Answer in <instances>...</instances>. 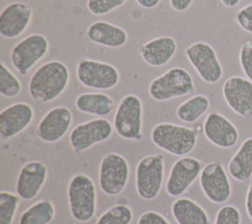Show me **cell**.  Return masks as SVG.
<instances>
[{"mask_svg":"<svg viewBox=\"0 0 252 224\" xmlns=\"http://www.w3.org/2000/svg\"><path fill=\"white\" fill-rule=\"evenodd\" d=\"M68 67L61 61L51 60L40 65L29 82L31 97L37 103H47L58 98L69 83Z\"/></svg>","mask_w":252,"mask_h":224,"instance_id":"obj_1","label":"cell"},{"mask_svg":"<svg viewBox=\"0 0 252 224\" xmlns=\"http://www.w3.org/2000/svg\"><path fill=\"white\" fill-rule=\"evenodd\" d=\"M196 130L172 123H158L151 132V140L158 148L176 155L185 156L197 143Z\"/></svg>","mask_w":252,"mask_h":224,"instance_id":"obj_2","label":"cell"},{"mask_svg":"<svg viewBox=\"0 0 252 224\" xmlns=\"http://www.w3.org/2000/svg\"><path fill=\"white\" fill-rule=\"evenodd\" d=\"M194 89V81L189 72L181 67H173L151 82L149 94L156 101H166L190 94Z\"/></svg>","mask_w":252,"mask_h":224,"instance_id":"obj_3","label":"cell"},{"mask_svg":"<svg viewBox=\"0 0 252 224\" xmlns=\"http://www.w3.org/2000/svg\"><path fill=\"white\" fill-rule=\"evenodd\" d=\"M70 212L79 222L91 220L95 213L96 193L93 180L85 174L73 176L68 185Z\"/></svg>","mask_w":252,"mask_h":224,"instance_id":"obj_4","label":"cell"},{"mask_svg":"<svg viewBox=\"0 0 252 224\" xmlns=\"http://www.w3.org/2000/svg\"><path fill=\"white\" fill-rule=\"evenodd\" d=\"M143 104L135 94L125 95L119 102L114 118L113 128L125 140H139L142 139Z\"/></svg>","mask_w":252,"mask_h":224,"instance_id":"obj_5","label":"cell"},{"mask_svg":"<svg viewBox=\"0 0 252 224\" xmlns=\"http://www.w3.org/2000/svg\"><path fill=\"white\" fill-rule=\"evenodd\" d=\"M164 174L162 154H151L139 160L136 167V191L145 200H152L159 194Z\"/></svg>","mask_w":252,"mask_h":224,"instance_id":"obj_6","label":"cell"},{"mask_svg":"<svg viewBox=\"0 0 252 224\" xmlns=\"http://www.w3.org/2000/svg\"><path fill=\"white\" fill-rule=\"evenodd\" d=\"M49 41L41 33H32L16 43L10 52V61L17 72L26 76L48 52Z\"/></svg>","mask_w":252,"mask_h":224,"instance_id":"obj_7","label":"cell"},{"mask_svg":"<svg viewBox=\"0 0 252 224\" xmlns=\"http://www.w3.org/2000/svg\"><path fill=\"white\" fill-rule=\"evenodd\" d=\"M76 75L84 86L100 90L113 88L120 79L119 72L113 65L93 59L80 60Z\"/></svg>","mask_w":252,"mask_h":224,"instance_id":"obj_8","label":"cell"},{"mask_svg":"<svg viewBox=\"0 0 252 224\" xmlns=\"http://www.w3.org/2000/svg\"><path fill=\"white\" fill-rule=\"evenodd\" d=\"M129 164L120 154L109 152L99 164V187L107 196H117L125 189L129 178Z\"/></svg>","mask_w":252,"mask_h":224,"instance_id":"obj_9","label":"cell"},{"mask_svg":"<svg viewBox=\"0 0 252 224\" xmlns=\"http://www.w3.org/2000/svg\"><path fill=\"white\" fill-rule=\"evenodd\" d=\"M185 55L199 77L208 84L218 83L223 74L218 55L207 42L197 41L185 49Z\"/></svg>","mask_w":252,"mask_h":224,"instance_id":"obj_10","label":"cell"},{"mask_svg":"<svg viewBox=\"0 0 252 224\" xmlns=\"http://www.w3.org/2000/svg\"><path fill=\"white\" fill-rule=\"evenodd\" d=\"M113 132L112 124L105 118H95L81 123L70 133V144L75 153H82L93 145L108 140Z\"/></svg>","mask_w":252,"mask_h":224,"instance_id":"obj_11","label":"cell"},{"mask_svg":"<svg viewBox=\"0 0 252 224\" xmlns=\"http://www.w3.org/2000/svg\"><path fill=\"white\" fill-rule=\"evenodd\" d=\"M199 179L201 189L210 201L221 204L230 197L231 186L221 162L215 160L205 165Z\"/></svg>","mask_w":252,"mask_h":224,"instance_id":"obj_12","label":"cell"},{"mask_svg":"<svg viewBox=\"0 0 252 224\" xmlns=\"http://www.w3.org/2000/svg\"><path fill=\"white\" fill-rule=\"evenodd\" d=\"M200 160L190 156H183L177 159L171 166L165 191L170 196H180L196 181L202 171Z\"/></svg>","mask_w":252,"mask_h":224,"instance_id":"obj_13","label":"cell"},{"mask_svg":"<svg viewBox=\"0 0 252 224\" xmlns=\"http://www.w3.org/2000/svg\"><path fill=\"white\" fill-rule=\"evenodd\" d=\"M222 95L228 107L237 115L252 116V82L246 78L232 76L222 85Z\"/></svg>","mask_w":252,"mask_h":224,"instance_id":"obj_14","label":"cell"},{"mask_svg":"<svg viewBox=\"0 0 252 224\" xmlns=\"http://www.w3.org/2000/svg\"><path fill=\"white\" fill-rule=\"evenodd\" d=\"M32 19V8L24 2H13L3 8L0 14V35L14 39L24 33Z\"/></svg>","mask_w":252,"mask_h":224,"instance_id":"obj_15","label":"cell"},{"mask_svg":"<svg viewBox=\"0 0 252 224\" xmlns=\"http://www.w3.org/2000/svg\"><path fill=\"white\" fill-rule=\"evenodd\" d=\"M72 121L73 114L68 107H53L39 121L36 127V136L46 142L58 141L66 135Z\"/></svg>","mask_w":252,"mask_h":224,"instance_id":"obj_16","label":"cell"},{"mask_svg":"<svg viewBox=\"0 0 252 224\" xmlns=\"http://www.w3.org/2000/svg\"><path fill=\"white\" fill-rule=\"evenodd\" d=\"M203 132L206 139L220 148H230L238 140V131L234 124L218 112L207 115Z\"/></svg>","mask_w":252,"mask_h":224,"instance_id":"obj_17","label":"cell"},{"mask_svg":"<svg viewBox=\"0 0 252 224\" xmlns=\"http://www.w3.org/2000/svg\"><path fill=\"white\" fill-rule=\"evenodd\" d=\"M33 109L26 102H16L0 112V136L11 139L26 130L33 119Z\"/></svg>","mask_w":252,"mask_h":224,"instance_id":"obj_18","label":"cell"},{"mask_svg":"<svg viewBox=\"0 0 252 224\" xmlns=\"http://www.w3.org/2000/svg\"><path fill=\"white\" fill-rule=\"evenodd\" d=\"M47 178L46 165L37 160L26 163L18 174L16 182V193L24 200L34 198Z\"/></svg>","mask_w":252,"mask_h":224,"instance_id":"obj_19","label":"cell"},{"mask_svg":"<svg viewBox=\"0 0 252 224\" xmlns=\"http://www.w3.org/2000/svg\"><path fill=\"white\" fill-rule=\"evenodd\" d=\"M177 50L176 40L168 35L155 37L140 47V56L151 67H161L168 63Z\"/></svg>","mask_w":252,"mask_h":224,"instance_id":"obj_20","label":"cell"},{"mask_svg":"<svg viewBox=\"0 0 252 224\" xmlns=\"http://www.w3.org/2000/svg\"><path fill=\"white\" fill-rule=\"evenodd\" d=\"M86 35L90 41L108 48L122 47L128 40L126 30L106 21L92 23L87 28Z\"/></svg>","mask_w":252,"mask_h":224,"instance_id":"obj_21","label":"cell"},{"mask_svg":"<svg viewBox=\"0 0 252 224\" xmlns=\"http://www.w3.org/2000/svg\"><path fill=\"white\" fill-rule=\"evenodd\" d=\"M75 105L82 113L103 117L113 111L115 103L106 93L84 92L76 97Z\"/></svg>","mask_w":252,"mask_h":224,"instance_id":"obj_22","label":"cell"},{"mask_svg":"<svg viewBox=\"0 0 252 224\" xmlns=\"http://www.w3.org/2000/svg\"><path fill=\"white\" fill-rule=\"evenodd\" d=\"M228 173L236 181L248 182L252 177V137L243 140L228 162Z\"/></svg>","mask_w":252,"mask_h":224,"instance_id":"obj_23","label":"cell"},{"mask_svg":"<svg viewBox=\"0 0 252 224\" xmlns=\"http://www.w3.org/2000/svg\"><path fill=\"white\" fill-rule=\"evenodd\" d=\"M171 213L177 224H210L205 209L187 197L177 198L172 203Z\"/></svg>","mask_w":252,"mask_h":224,"instance_id":"obj_24","label":"cell"},{"mask_svg":"<svg viewBox=\"0 0 252 224\" xmlns=\"http://www.w3.org/2000/svg\"><path fill=\"white\" fill-rule=\"evenodd\" d=\"M209 107V98L203 94H196L177 107L176 116L184 123H194L208 111Z\"/></svg>","mask_w":252,"mask_h":224,"instance_id":"obj_25","label":"cell"},{"mask_svg":"<svg viewBox=\"0 0 252 224\" xmlns=\"http://www.w3.org/2000/svg\"><path fill=\"white\" fill-rule=\"evenodd\" d=\"M55 214L52 201L40 199L29 206L20 216L19 224H48Z\"/></svg>","mask_w":252,"mask_h":224,"instance_id":"obj_26","label":"cell"},{"mask_svg":"<svg viewBox=\"0 0 252 224\" xmlns=\"http://www.w3.org/2000/svg\"><path fill=\"white\" fill-rule=\"evenodd\" d=\"M133 219L131 208L125 204H116L102 213L96 224H130Z\"/></svg>","mask_w":252,"mask_h":224,"instance_id":"obj_27","label":"cell"},{"mask_svg":"<svg viewBox=\"0 0 252 224\" xmlns=\"http://www.w3.org/2000/svg\"><path fill=\"white\" fill-rule=\"evenodd\" d=\"M22 90L20 80L3 63H0V94L5 97H15Z\"/></svg>","mask_w":252,"mask_h":224,"instance_id":"obj_28","label":"cell"},{"mask_svg":"<svg viewBox=\"0 0 252 224\" xmlns=\"http://www.w3.org/2000/svg\"><path fill=\"white\" fill-rule=\"evenodd\" d=\"M21 197L18 195L0 193V224H12Z\"/></svg>","mask_w":252,"mask_h":224,"instance_id":"obj_29","label":"cell"},{"mask_svg":"<svg viewBox=\"0 0 252 224\" xmlns=\"http://www.w3.org/2000/svg\"><path fill=\"white\" fill-rule=\"evenodd\" d=\"M127 0H87V8L94 16H104L121 7Z\"/></svg>","mask_w":252,"mask_h":224,"instance_id":"obj_30","label":"cell"},{"mask_svg":"<svg viewBox=\"0 0 252 224\" xmlns=\"http://www.w3.org/2000/svg\"><path fill=\"white\" fill-rule=\"evenodd\" d=\"M214 224H241L240 212L233 205H224L217 212Z\"/></svg>","mask_w":252,"mask_h":224,"instance_id":"obj_31","label":"cell"},{"mask_svg":"<svg viewBox=\"0 0 252 224\" xmlns=\"http://www.w3.org/2000/svg\"><path fill=\"white\" fill-rule=\"evenodd\" d=\"M239 63L246 78L252 82V39L245 41L239 50Z\"/></svg>","mask_w":252,"mask_h":224,"instance_id":"obj_32","label":"cell"},{"mask_svg":"<svg viewBox=\"0 0 252 224\" xmlns=\"http://www.w3.org/2000/svg\"><path fill=\"white\" fill-rule=\"evenodd\" d=\"M235 21L243 30L252 33V3L238 10L235 15Z\"/></svg>","mask_w":252,"mask_h":224,"instance_id":"obj_33","label":"cell"},{"mask_svg":"<svg viewBox=\"0 0 252 224\" xmlns=\"http://www.w3.org/2000/svg\"><path fill=\"white\" fill-rule=\"evenodd\" d=\"M137 224H169V222L156 211H146L140 215Z\"/></svg>","mask_w":252,"mask_h":224,"instance_id":"obj_34","label":"cell"},{"mask_svg":"<svg viewBox=\"0 0 252 224\" xmlns=\"http://www.w3.org/2000/svg\"><path fill=\"white\" fill-rule=\"evenodd\" d=\"M193 0H169L170 7L176 12H185L191 6Z\"/></svg>","mask_w":252,"mask_h":224,"instance_id":"obj_35","label":"cell"},{"mask_svg":"<svg viewBox=\"0 0 252 224\" xmlns=\"http://www.w3.org/2000/svg\"><path fill=\"white\" fill-rule=\"evenodd\" d=\"M245 208H246V213L248 217L252 220V184H250L247 190L246 198H245Z\"/></svg>","mask_w":252,"mask_h":224,"instance_id":"obj_36","label":"cell"},{"mask_svg":"<svg viewBox=\"0 0 252 224\" xmlns=\"http://www.w3.org/2000/svg\"><path fill=\"white\" fill-rule=\"evenodd\" d=\"M139 6H141L144 9H154L156 8L160 0H135Z\"/></svg>","mask_w":252,"mask_h":224,"instance_id":"obj_37","label":"cell"},{"mask_svg":"<svg viewBox=\"0 0 252 224\" xmlns=\"http://www.w3.org/2000/svg\"><path fill=\"white\" fill-rule=\"evenodd\" d=\"M241 0H220L222 5H224L227 8H233L236 7Z\"/></svg>","mask_w":252,"mask_h":224,"instance_id":"obj_38","label":"cell"}]
</instances>
